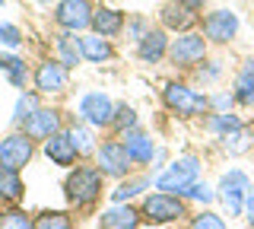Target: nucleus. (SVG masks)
I'll list each match as a JSON object with an SVG mask.
<instances>
[{"instance_id":"4468645a","label":"nucleus","mask_w":254,"mask_h":229,"mask_svg":"<svg viewBox=\"0 0 254 229\" xmlns=\"http://www.w3.org/2000/svg\"><path fill=\"white\" fill-rule=\"evenodd\" d=\"M35 86H38V92H61L64 86H67V67H64L61 61L42 64L38 74H35Z\"/></svg>"},{"instance_id":"a211bd4d","label":"nucleus","mask_w":254,"mask_h":229,"mask_svg":"<svg viewBox=\"0 0 254 229\" xmlns=\"http://www.w3.org/2000/svg\"><path fill=\"white\" fill-rule=\"evenodd\" d=\"M121 26H124V16L118 10H99V13H92L95 35H115V32H121Z\"/></svg>"},{"instance_id":"b1692460","label":"nucleus","mask_w":254,"mask_h":229,"mask_svg":"<svg viewBox=\"0 0 254 229\" xmlns=\"http://www.w3.org/2000/svg\"><path fill=\"white\" fill-rule=\"evenodd\" d=\"M235 99L242 102V105H254V70L248 67L242 76H238V83H235Z\"/></svg>"},{"instance_id":"ddd939ff","label":"nucleus","mask_w":254,"mask_h":229,"mask_svg":"<svg viewBox=\"0 0 254 229\" xmlns=\"http://www.w3.org/2000/svg\"><path fill=\"white\" fill-rule=\"evenodd\" d=\"M45 153L51 156L58 165H70L76 159V144H73V137H70V131H58V134H51V137L45 140Z\"/></svg>"},{"instance_id":"aec40b11","label":"nucleus","mask_w":254,"mask_h":229,"mask_svg":"<svg viewBox=\"0 0 254 229\" xmlns=\"http://www.w3.org/2000/svg\"><path fill=\"white\" fill-rule=\"evenodd\" d=\"M162 22H165L169 29H188L190 22H194V10H190V6H185L181 0H178V3H169V6L162 10Z\"/></svg>"},{"instance_id":"423d86ee","label":"nucleus","mask_w":254,"mask_h":229,"mask_svg":"<svg viewBox=\"0 0 254 229\" xmlns=\"http://www.w3.org/2000/svg\"><path fill=\"white\" fill-rule=\"evenodd\" d=\"M143 213H146V220H153V223H172V220L185 217V204H181L178 197H172L169 191H162V194L146 197Z\"/></svg>"},{"instance_id":"6e6552de","label":"nucleus","mask_w":254,"mask_h":229,"mask_svg":"<svg viewBox=\"0 0 254 229\" xmlns=\"http://www.w3.org/2000/svg\"><path fill=\"white\" fill-rule=\"evenodd\" d=\"M203 54H206V42H203V35H181V38H175V42L169 45V58L175 61V64H181V67H190V64H197V61H203Z\"/></svg>"},{"instance_id":"2f4dec72","label":"nucleus","mask_w":254,"mask_h":229,"mask_svg":"<svg viewBox=\"0 0 254 229\" xmlns=\"http://www.w3.org/2000/svg\"><path fill=\"white\" fill-rule=\"evenodd\" d=\"M185 197H194V201L210 204L216 194H213V188H210V185H197V181H194V185H188V188H185Z\"/></svg>"},{"instance_id":"20e7f679","label":"nucleus","mask_w":254,"mask_h":229,"mask_svg":"<svg viewBox=\"0 0 254 229\" xmlns=\"http://www.w3.org/2000/svg\"><path fill=\"white\" fill-rule=\"evenodd\" d=\"M248 188H251V181L245 172H229V175H222L219 181V197H222V204H226V210H229V217H238V213L245 210V194H248Z\"/></svg>"},{"instance_id":"2eb2a0df","label":"nucleus","mask_w":254,"mask_h":229,"mask_svg":"<svg viewBox=\"0 0 254 229\" xmlns=\"http://www.w3.org/2000/svg\"><path fill=\"white\" fill-rule=\"evenodd\" d=\"M102 229H137L140 223V213L124 207V204H118V207H108L105 213H102Z\"/></svg>"},{"instance_id":"7c9ffc66","label":"nucleus","mask_w":254,"mask_h":229,"mask_svg":"<svg viewBox=\"0 0 254 229\" xmlns=\"http://www.w3.org/2000/svg\"><path fill=\"white\" fill-rule=\"evenodd\" d=\"M190 229H226V223H222V217H216V213H200V217H194V223H190Z\"/></svg>"},{"instance_id":"f8f14e48","label":"nucleus","mask_w":254,"mask_h":229,"mask_svg":"<svg viewBox=\"0 0 254 229\" xmlns=\"http://www.w3.org/2000/svg\"><path fill=\"white\" fill-rule=\"evenodd\" d=\"M26 134L32 140H48L51 134H58V128H61V118H58V112H51V108H38L32 118H26Z\"/></svg>"},{"instance_id":"412c9836","label":"nucleus","mask_w":254,"mask_h":229,"mask_svg":"<svg viewBox=\"0 0 254 229\" xmlns=\"http://www.w3.org/2000/svg\"><path fill=\"white\" fill-rule=\"evenodd\" d=\"M58 51H61V64L64 67H76L79 58H83V48H79V42L73 35H61L58 38Z\"/></svg>"},{"instance_id":"cd10ccee","label":"nucleus","mask_w":254,"mask_h":229,"mask_svg":"<svg viewBox=\"0 0 254 229\" xmlns=\"http://www.w3.org/2000/svg\"><path fill=\"white\" fill-rule=\"evenodd\" d=\"M35 229H73L67 213H45V217H38Z\"/></svg>"},{"instance_id":"f704fd0d","label":"nucleus","mask_w":254,"mask_h":229,"mask_svg":"<svg viewBox=\"0 0 254 229\" xmlns=\"http://www.w3.org/2000/svg\"><path fill=\"white\" fill-rule=\"evenodd\" d=\"M19 64H22V61L13 58V54H0V70H6V74H10V70H16Z\"/></svg>"},{"instance_id":"6ab92c4d","label":"nucleus","mask_w":254,"mask_h":229,"mask_svg":"<svg viewBox=\"0 0 254 229\" xmlns=\"http://www.w3.org/2000/svg\"><path fill=\"white\" fill-rule=\"evenodd\" d=\"M79 48H83V58L86 61H105V58H111V45L105 42V35H83L79 38Z\"/></svg>"},{"instance_id":"9b49d317","label":"nucleus","mask_w":254,"mask_h":229,"mask_svg":"<svg viewBox=\"0 0 254 229\" xmlns=\"http://www.w3.org/2000/svg\"><path fill=\"white\" fill-rule=\"evenodd\" d=\"M203 32L210 42H232L238 32V16L232 10H216L203 19Z\"/></svg>"},{"instance_id":"f3484780","label":"nucleus","mask_w":254,"mask_h":229,"mask_svg":"<svg viewBox=\"0 0 254 229\" xmlns=\"http://www.w3.org/2000/svg\"><path fill=\"white\" fill-rule=\"evenodd\" d=\"M124 147H127V153H130L133 162H149V159H153V153H156L153 140H149L143 131H127L124 134Z\"/></svg>"},{"instance_id":"4c0bfd02","label":"nucleus","mask_w":254,"mask_h":229,"mask_svg":"<svg viewBox=\"0 0 254 229\" xmlns=\"http://www.w3.org/2000/svg\"><path fill=\"white\" fill-rule=\"evenodd\" d=\"M213 105H216V108H219V112H226V108H229V105H232V96H229V92H219V96H216V99H213Z\"/></svg>"},{"instance_id":"1a4fd4ad","label":"nucleus","mask_w":254,"mask_h":229,"mask_svg":"<svg viewBox=\"0 0 254 229\" xmlns=\"http://www.w3.org/2000/svg\"><path fill=\"white\" fill-rule=\"evenodd\" d=\"M79 115L86 118L89 124H111L115 121V105H111V99L105 92H86L83 99H79Z\"/></svg>"},{"instance_id":"9d476101","label":"nucleus","mask_w":254,"mask_h":229,"mask_svg":"<svg viewBox=\"0 0 254 229\" xmlns=\"http://www.w3.org/2000/svg\"><path fill=\"white\" fill-rule=\"evenodd\" d=\"M130 153H127L124 144H118V140H111L99 150V169L102 175H127V169H130Z\"/></svg>"},{"instance_id":"a19ab883","label":"nucleus","mask_w":254,"mask_h":229,"mask_svg":"<svg viewBox=\"0 0 254 229\" xmlns=\"http://www.w3.org/2000/svg\"><path fill=\"white\" fill-rule=\"evenodd\" d=\"M42 3H48V0H42Z\"/></svg>"},{"instance_id":"f03ea898","label":"nucleus","mask_w":254,"mask_h":229,"mask_svg":"<svg viewBox=\"0 0 254 229\" xmlns=\"http://www.w3.org/2000/svg\"><path fill=\"white\" fill-rule=\"evenodd\" d=\"M197 169H200V162H197L194 156H185V159L172 162L169 169L156 178V188H159V191H178V194H185V188L194 185Z\"/></svg>"},{"instance_id":"4be33fe9","label":"nucleus","mask_w":254,"mask_h":229,"mask_svg":"<svg viewBox=\"0 0 254 229\" xmlns=\"http://www.w3.org/2000/svg\"><path fill=\"white\" fill-rule=\"evenodd\" d=\"M0 197H10V201L22 197V181L13 169H0Z\"/></svg>"},{"instance_id":"c85d7f7f","label":"nucleus","mask_w":254,"mask_h":229,"mask_svg":"<svg viewBox=\"0 0 254 229\" xmlns=\"http://www.w3.org/2000/svg\"><path fill=\"white\" fill-rule=\"evenodd\" d=\"M35 112H38V99L35 96H19L16 99V108H13L16 121H26V118H32Z\"/></svg>"},{"instance_id":"393cba45","label":"nucleus","mask_w":254,"mask_h":229,"mask_svg":"<svg viewBox=\"0 0 254 229\" xmlns=\"http://www.w3.org/2000/svg\"><path fill=\"white\" fill-rule=\"evenodd\" d=\"M149 181L146 178H133V181H124L121 188H115V191H111V197H115V204H124V201H130V197H137L143 188H146Z\"/></svg>"},{"instance_id":"c756f323","label":"nucleus","mask_w":254,"mask_h":229,"mask_svg":"<svg viewBox=\"0 0 254 229\" xmlns=\"http://www.w3.org/2000/svg\"><path fill=\"white\" fill-rule=\"evenodd\" d=\"M0 45H6V48H19V45H22V32L16 26H10V22H3V26H0Z\"/></svg>"},{"instance_id":"c9c22d12","label":"nucleus","mask_w":254,"mask_h":229,"mask_svg":"<svg viewBox=\"0 0 254 229\" xmlns=\"http://www.w3.org/2000/svg\"><path fill=\"white\" fill-rule=\"evenodd\" d=\"M245 213H248V223L254 226V185L248 188V194H245Z\"/></svg>"},{"instance_id":"a878e982","label":"nucleus","mask_w":254,"mask_h":229,"mask_svg":"<svg viewBox=\"0 0 254 229\" xmlns=\"http://www.w3.org/2000/svg\"><path fill=\"white\" fill-rule=\"evenodd\" d=\"M206 128H210L213 134H222V137H226L229 131L242 128V124H238V118H235V115H229V112H219V115H213V118H210V124H206Z\"/></svg>"},{"instance_id":"dca6fc26","label":"nucleus","mask_w":254,"mask_h":229,"mask_svg":"<svg viewBox=\"0 0 254 229\" xmlns=\"http://www.w3.org/2000/svg\"><path fill=\"white\" fill-rule=\"evenodd\" d=\"M169 51V38H165V32L162 29H153V32H146L140 38V48H137V54L143 61H149V64H156L162 54Z\"/></svg>"},{"instance_id":"0eeeda50","label":"nucleus","mask_w":254,"mask_h":229,"mask_svg":"<svg viewBox=\"0 0 254 229\" xmlns=\"http://www.w3.org/2000/svg\"><path fill=\"white\" fill-rule=\"evenodd\" d=\"M54 19L61 22L67 32H79V29L92 26V10H89V0H61Z\"/></svg>"},{"instance_id":"bb28decb","label":"nucleus","mask_w":254,"mask_h":229,"mask_svg":"<svg viewBox=\"0 0 254 229\" xmlns=\"http://www.w3.org/2000/svg\"><path fill=\"white\" fill-rule=\"evenodd\" d=\"M0 229H35V223L22 210H10V213H0Z\"/></svg>"},{"instance_id":"5701e85b","label":"nucleus","mask_w":254,"mask_h":229,"mask_svg":"<svg viewBox=\"0 0 254 229\" xmlns=\"http://www.w3.org/2000/svg\"><path fill=\"white\" fill-rule=\"evenodd\" d=\"M222 147H226L229 153H245V150L251 147V131H245V128L229 131L226 137H222Z\"/></svg>"},{"instance_id":"72a5a7b5","label":"nucleus","mask_w":254,"mask_h":229,"mask_svg":"<svg viewBox=\"0 0 254 229\" xmlns=\"http://www.w3.org/2000/svg\"><path fill=\"white\" fill-rule=\"evenodd\" d=\"M70 137H73V144H76L79 153H89V150H92V134L86 131V128H73V131H70Z\"/></svg>"},{"instance_id":"473e14b6","label":"nucleus","mask_w":254,"mask_h":229,"mask_svg":"<svg viewBox=\"0 0 254 229\" xmlns=\"http://www.w3.org/2000/svg\"><path fill=\"white\" fill-rule=\"evenodd\" d=\"M111 124H118L121 131H127V128H133V124H137V115H133V108L121 105V108L115 112V121H111Z\"/></svg>"},{"instance_id":"7ed1b4c3","label":"nucleus","mask_w":254,"mask_h":229,"mask_svg":"<svg viewBox=\"0 0 254 229\" xmlns=\"http://www.w3.org/2000/svg\"><path fill=\"white\" fill-rule=\"evenodd\" d=\"M162 99H165V105H169L172 112H178V115H185V118L200 115V112H206V105H210L200 92L188 89V86H181V83H169V86H165V92H162Z\"/></svg>"},{"instance_id":"58836bf2","label":"nucleus","mask_w":254,"mask_h":229,"mask_svg":"<svg viewBox=\"0 0 254 229\" xmlns=\"http://www.w3.org/2000/svg\"><path fill=\"white\" fill-rule=\"evenodd\" d=\"M181 3H185V6H190V10H200V6L206 3V0H181Z\"/></svg>"},{"instance_id":"39448f33","label":"nucleus","mask_w":254,"mask_h":229,"mask_svg":"<svg viewBox=\"0 0 254 229\" xmlns=\"http://www.w3.org/2000/svg\"><path fill=\"white\" fill-rule=\"evenodd\" d=\"M29 159H32V137L29 134H10L0 144V169L19 172Z\"/></svg>"},{"instance_id":"ea45409f","label":"nucleus","mask_w":254,"mask_h":229,"mask_svg":"<svg viewBox=\"0 0 254 229\" xmlns=\"http://www.w3.org/2000/svg\"><path fill=\"white\" fill-rule=\"evenodd\" d=\"M0 6H3V0H0Z\"/></svg>"},{"instance_id":"f257e3e1","label":"nucleus","mask_w":254,"mask_h":229,"mask_svg":"<svg viewBox=\"0 0 254 229\" xmlns=\"http://www.w3.org/2000/svg\"><path fill=\"white\" fill-rule=\"evenodd\" d=\"M64 191H67V201L70 204H92L95 197H99V191H102L99 169H76L73 175L67 178Z\"/></svg>"},{"instance_id":"e433bc0d","label":"nucleus","mask_w":254,"mask_h":229,"mask_svg":"<svg viewBox=\"0 0 254 229\" xmlns=\"http://www.w3.org/2000/svg\"><path fill=\"white\" fill-rule=\"evenodd\" d=\"M10 83L13 86H26V64H19L16 70H10Z\"/></svg>"}]
</instances>
